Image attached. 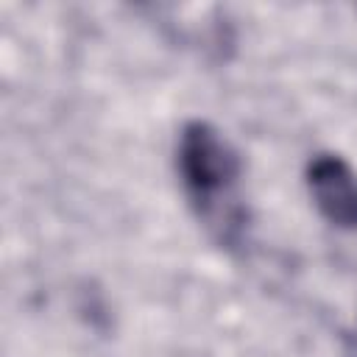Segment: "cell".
I'll return each mask as SVG.
<instances>
[{
  "label": "cell",
  "mask_w": 357,
  "mask_h": 357,
  "mask_svg": "<svg viewBox=\"0 0 357 357\" xmlns=\"http://www.w3.org/2000/svg\"><path fill=\"white\" fill-rule=\"evenodd\" d=\"M178 173L209 226L220 229V209L243 173L240 153L206 120H190L178 137Z\"/></svg>",
  "instance_id": "1"
},
{
  "label": "cell",
  "mask_w": 357,
  "mask_h": 357,
  "mask_svg": "<svg viewBox=\"0 0 357 357\" xmlns=\"http://www.w3.org/2000/svg\"><path fill=\"white\" fill-rule=\"evenodd\" d=\"M307 187L318 212L337 229H357V173L337 153H318L307 165Z\"/></svg>",
  "instance_id": "2"
}]
</instances>
